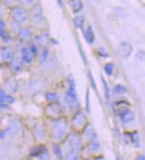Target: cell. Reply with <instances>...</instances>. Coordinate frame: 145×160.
Returning <instances> with one entry per match:
<instances>
[{
    "label": "cell",
    "mask_w": 145,
    "mask_h": 160,
    "mask_svg": "<svg viewBox=\"0 0 145 160\" xmlns=\"http://www.w3.org/2000/svg\"><path fill=\"white\" fill-rule=\"evenodd\" d=\"M52 130L54 136L58 140H62L68 133V123L63 119H58L54 122Z\"/></svg>",
    "instance_id": "6da1fadb"
},
{
    "label": "cell",
    "mask_w": 145,
    "mask_h": 160,
    "mask_svg": "<svg viewBox=\"0 0 145 160\" xmlns=\"http://www.w3.org/2000/svg\"><path fill=\"white\" fill-rule=\"evenodd\" d=\"M12 17L16 22L21 23L28 19V12L23 7H15L12 10Z\"/></svg>",
    "instance_id": "7a4b0ae2"
},
{
    "label": "cell",
    "mask_w": 145,
    "mask_h": 160,
    "mask_svg": "<svg viewBox=\"0 0 145 160\" xmlns=\"http://www.w3.org/2000/svg\"><path fill=\"white\" fill-rule=\"evenodd\" d=\"M0 58L1 59L4 61V62H13V58H14V53L13 50L11 48H3L1 50H0Z\"/></svg>",
    "instance_id": "3957f363"
},
{
    "label": "cell",
    "mask_w": 145,
    "mask_h": 160,
    "mask_svg": "<svg viewBox=\"0 0 145 160\" xmlns=\"http://www.w3.org/2000/svg\"><path fill=\"white\" fill-rule=\"evenodd\" d=\"M65 101L70 108H73L76 106L77 94L74 88H69V90H67L65 94Z\"/></svg>",
    "instance_id": "277c9868"
},
{
    "label": "cell",
    "mask_w": 145,
    "mask_h": 160,
    "mask_svg": "<svg viewBox=\"0 0 145 160\" xmlns=\"http://www.w3.org/2000/svg\"><path fill=\"white\" fill-rule=\"evenodd\" d=\"M45 111H46V114L49 116L57 117V116H59V115H61L62 108H61L60 105H58L57 103H52L46 108Z\"/></svg>",
    "instance_id": "5b68a950"
},
{
    "label": "cell",
    "mask_w": 145,
    "mask_h": 160,
    "mask_svg": "<svg viewBox=\"0 0 145 160\" xmlns=\"http://www.w3.org/2000/svg\"><path fill=\"white\" fill-rule=\"evenodd\" d=\"M34 55L32 54L30 48H23L21 50V62L26 64H31Z\"/></svg>",
    "instance_id": "8992f818"
},
{
    "label": "cell",
    "mask_w": 145,
    "mask_h": 160,
    "mask_svg": "<svg viewBox=\"0 0 145 160\" xmlns=\"http://www.w3.org/2000/svg\"><path fill=\"white\" fill-rule=\"evenodd\" d=\"M69 143L71 148H72V150H74V151L78 150L80 148V146H81L80 138L76 133H71V134L69 135Z\"/></svg>",
    "instance_id": "52a82bcc"
},
{
    "label": "cell",
    "mask_w": 145,
    "mask_h": 160,
    "mask_svg": "<svg viewBox=\"0 0 145 160\" xmlns=\"http://www.w3.org/2000/svg\"><path fill=\"white\" fill-rule=\"evenodd\" d=\"M32 18L37 22H40L44 20L43 11H42V8L39 5L35 6V7L32 9Z\"/></svg>",
    "instance_id": "ba28073f"
},
{
    "label": "cell",
    "mask_w": 145,
    "mask_h": 160,
    "mask_svg": "<svg viewBox=\"0 0 145 160\" xmlns=\"http://www.w3.org/2000/svg\"><path fill=\"white\" fill-rule=\"evenodd\" d=\"M46 153V149L43 146H35L30 148V157H41L43 154Z\"/></svg>",
    "instance_id": "9c48e42d"
},
{
    "label": "cell",
    "mask_w": 145,
    "mask_h": 160,
    "mask_svg": "<svg viewBox=\"0 0 145 160\" xmlns=\"http://www.w3.org/2000/svg\"><path fill=\"white\" fill-rule=\"evenodd\" d=\"M18 37H19L20 40L21 41H27L29 40L30 37H31V31L30 29L29 28H24L22 30H21L18 34Z\"/></svg>",
    "instance_id": "30bf717a"
},
{
    "label": "cell",
    "mask_w": 145,
    "mask_h": 160,
    "mask_svg": "<svg viewBox=\"0 0 145 160\" xmlns=\"http://www.w3.org/2000/svg\"><path fill=\"white\" fill-rule=\"evenodd\" d=\"M14 102V98L12 96H4L3 98H0V108H7L10 104Z\"/></svg>",
    "instance_id": "8fae6325"
},
{
    "label": "cell",
    "mask_w": 145,
    "mask_h": 160,
    "mask_svg": "<svg viewBox=\"0 0 145 160\" xmlns=\"http://www.w3.org/2000/svg\"><path fill=\"white\" fill-rule=\"evenodd\" d=\"M119 52L120 55H122L124 57H128L130 55V53L132 52V48L127 43H123V44L120 45Z\"/></svg>",
    "instance_id": "7c38bea8"
},
{
    "label": "cell",
    "mask_w": 145,
    "mask_h": 160,
    "mask_svg": "<svg viewBox=\"0 0 145 160\" xmlns=\"http://www.w3.org/2000/svg\"><path fill=\"white\" fill-rule=\"evenodd\" d=\"M84 118H85V116H84V115H83L82 113H77V114L73 117V124L76 125V126L80 125V124L84 122Z\"/></svg>",
    "instance_id": "4fadbf2b"
},
{
    "label": "cell",
    "mask_w": 145,
    "mask_h": 160,
    "mask_svg": "<svg viewBox=\"0 0 145 160\" xmlns=\"http://www.w3.org/2000/svg\"><path fill=\"white\" fill-rule=\"evenodd\" d=\"M53 150L54 154L56 155V157L59 159H63V153L62 148L60 147L58 144H54V147H53Z\"/></svg>",
    "instance_id": "5bb4252c"
},
{
    "label": "cell",
    "mask_w": 145,
    "mask_h": 160,
    "mask_svg": "<svg viewBox=\"0 0 145 160\" xmlns=\"http://www.w3.org/2000/svg\"><path fill=\"white\" fill-rule=\"evenodd\" d=\"M85 38L89 43L93 42V40H94V32H93V30H92L91 27H88L87 30L85 32Z\"/></svg>",
    "instance_id": "9a60e30c"
},
{
    "label": "cell",
    "mask_w": 145,
    "mask_h": 160,
    "mask_svg": "<svg viewBox=\"0 0 145 160\" xmlns=\"http://www.w3.org/2000/svg\"><path fill=\"white\" fill-rule=\"evenodd\" d=\"M71 3H72L71 7H72V9H73V12L74 13L79 12L83 8V4L81 1H77H77H72Z\"/></svg>",
    "instance_id": "2e32d148"
},
{
    "label": "cell",
    "mask_w": 145,
    "mask_h": 160,
    "mask_svg": "<svg viewBox=\"0 0 145 160\" xmlns=\"http://www.w3.org/2000/svg\"><path fill=\"white\" fill-rule=\"evenodd\" d=\"M45 98L46 100L53 102V101H56L58 99V95L56 92H53V91H48L45 93Z\"/></svg>",
    "instance_id": "e0dca14e"
},
{
    "label": "cell",
    "mask_w": 145,
    "mask_h": 160,
    "mask_svg": "<svg viewBox=\"0 0 145 160\" xmlns=\"http://www.w3.org/2000/svg\"><path fill=\"white\" fill-rule=\"evenodd\" d=\"M47 37H48L47 34H41V35H39L36 38V41L38 42L39 45H44V43L47 41Z\"/></svg>",
    "instance_id": "ac0fdd59"
},
{
    "label": "cell",
    "mask_w": 145,
    "mask_h": 160,
    "mask_svg": "<svg viewBox=\"0 0 145 160\" xmlns=\"http://www.w3.org/2000/svg\"><path fill=\"white\" fill-rule=\"evenodd\" d=\"M65 160H77V154L76 151L74 150H69L68 153L65 156Z\"/></svg>",
    "instance_id": "d6986e66"
},
{
    "label": "cell",
    "mask_w": 145,
    "mask_h": 160,
    "mask_svg": "<svg viewBox=\"0 0 145 160\" xmlns=\"http://www.w3.org/2000/svg\"><path fill=\"white\" fill-rule=\"evenodd\" d=\"M21 68V63L18 59H14L13 60V70L14 72H19Z\"/></svg>",
    "instance_id": "ffe728a7"
},
{
    "label": "cell",
    "mask_w": 145,
    "mask_h": 160,
    "mask_svg": "<svg viewBox=\"0 0 145 160\" xmlns=\"http://www.w3.org/2000/svg\"><path fill=\"white\" fill-rule=\"evenodd\" d=\"M48 55H49V51H48V49H44L42 53H41V55H40V62L41 63H44L45 62L46 60H47V58H48Z\"/></svg>",
    "instance_id": "44dd1931"
},
{
    "label": "cell",
    "mask_w": 145,
    "mask_h": 160,
    "mask_svg": "<svg viewBox=\"0 0 145 160\" xmlns=\"http://www.w3.org/2000/svg\"><path fill=\"white\" fill-rule=\"evenodd\" d=\"M74 24L76 27L77 28H81L84 24V18L83 17H76L75 19H74Z\"/></svg>",
    "instance_id": "7402d4cb"
},
{
    "label": "cell",
    "mask_w": 145,
    "mask_h": 160,
    "mask_svg": "<svg viewBox=\"0 0 145 160\" xmlns=\"http://www.w3.org/2000/svg\"><path fill=\"white\" fill-rule=\"evenodd\" d=\"M0 37L7 40L8 38H10V34L5 30V28H3V29H0Z\"/></svg>",
    "instance_id": "603a6c76"
},
{
    "label": "cell",
    "mask_w": 145,
    "mask_h": 160,
    "mask_svg": "<svg viewBox=\"0 0 145 160\" xmlns=\"http://www.w3.org/2000/svg\"><path fill=\"white\" fill-rule=\"evenodd\" d=\"M30 49L31 50L32 54H33L34 56L37 55V53H38V47L35 45V44H31V46L30 47Z\"/></svg>",
    "instance_id": "cb8c5ba5"
},
{
    "label": "cell",
    "mask_w": 145,
    "mask_h": 160,
    "mask_svg": "<svg viewBox=\"0 0 145 160\" xmlns=\"http://www.w3.org/2000/svg\"><path fill=\"white\" fill-rule=\"evenodd\" d=\"M105 71H106V72H107L108 74H110L112 72V65L110 64H108L105 66Z\"/></svg>",
    "instance_id": "d4e9b609"
},
{
    "label": "cell",
    "mask_w": 145,
    "mask_h": 160,
    "mask_svg": "<svg viewBox=\"0 0 145 160\" xmlns=\"http://www.w3.org/2000/svg\"><path fill=\"white\" fill-rule=\"evenodd\" d=\"M5 26H6V23H5L3 21H1V20H0V29H3V28H5Z\"/></svg>",
    "instance_id": "484cf974"
},
{
    "label": "cell",
    "mask_w": 145,
    "mask_h": 160,
    "mask_svg": "<svg viewBox=\"0 0 145 160\" xmlns=\"http://www.w3.org/2000/svg\"><path fill=\"white\" fill-rule=\"evenodd\" d=\"M4 96H6V93H5V91L0 89V98H3Z\"/></svg>",
    "instance_id": "4316f807"
},
{
    "label": "cell",
    "mask_w": 145,
    "mask_h": 160,
    "mask_svg": "<svg viewBox=\"0 0 145 160\" xmlns=\"http://www.w3.org/2000/svg\"><path fill=\"white\" fill-rule=\"evenodd\" d=\"M0 14H1V9H0Z\"/></svg>",
    "instance_id": "83f0119b"
},
{
    "label": "cell",
    "mask_w": 145,
    "mask_h": 160,
    "mask_svg": "<svg viewBox=\"0 0 145 160\" xmlns=\"http://www.w3.org/2000/svg\"><path fill=\"white\" fill-rule=\"evenodd\" d=\"M28 160H30V159H28Z\"/></svg>",
    "instance_id": "f1b7e54d"
},
{
    "label": "cell",
    "mask_w": 145,
    "mask_h": 160,
    "mask_svg": "<svg viewBox=\"0 0 145 160\" xmlns=\"http://www.w3.org/2000/svg\"><path fill=\"white\" fill-rule=\"evenodd\" d=\"M118 160H119V159H118Z\"/></svg>",
    "instance_id": "f546056e"
}]
</instances>
